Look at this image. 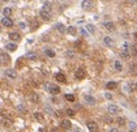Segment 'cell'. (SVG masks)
Returning a JSON list of instances; mask_svg holds the SVG:
<instances>
[{
    "instance_id": "36",
    "label": "cell",
    "mask_w": 137,
    "mask_h": 132,
    "mask_svg": "<svg viewBox=\"0 0 137 132\" xmlns=\"http://www.w3.org/2000/svg\"><path fill=\"white\" fill-rule=\"evenodd\" d=\"M105 97H106V100H112V96H111L110 93H106Z\"/></svg>"
},
{
    "instance_id": "22",
    "label": "cell",
    "mask_w": 137,
    "mask_h": 132,
    "mask_svg": "<svg viewBox=\"0 0 137 132\" xmlns=\"http://www.w3.org/2000/svg\"><path fill=\"white\" fill-rule=\"evenodd\" d=\"M3 14H4V17H8L9 18V16L12 14V9L10 8H4L3 9Z\"/></svg>"
},
{
    "instance_id": "41",
    "label": "cell",
    "mask_w": 137,
    "mask_h": 132,
    "mask_svg": "<svg viewBox=\"0 0 137 132\" xmlns=\"http://www.w3.org/2000/svg\"><path fill=\"white\" fill-rule=\"evenodd\" d=\"M51 101H52L54 103H58V102H59V101H58V100H56V98H54V97H52V98H51Z\"/></svg>"
},
{
    "instance_id": "27",
    "label": "cell",
    "mask_w": 137,
    "mask_h": 132,
    "mask_svg": "<svg viewBox=\"0 0 137 132\" xmlns=\"http://www.w3.org/2000/svg\"><path fill=\"white\" fill-rule=\"evenodd\" d=\"M86 30H88V33H95V28H94V25L88 24L86 25Z\"/></svg>"
},
{
    "instance_id": "34",
    "label": "cell",
    "mask_w": 137,
    "mask_h": 132,
    "mask_svg": "<svg viewBox=\"0 0 137 132\" xmlns=\"http://www.w3.org/2000/svg\"><path fill=\"white\" fill-rule=\"evenodd\" d=\"M129 128H131V131H133V130L136 128V123H135V122H131V123H129Z\"/></svg>"
},
{
    "instance_id": "44",
    "label": "cell",
    "mask_w": 137,
    "mask_h": 132,
    "mask_svg": "<svg viewBox=\"0 0 137 132\" xmlns=\"http://www.w3.org/2000/svg\"><path fill=\"white\" fill-rule=\"evenodd\" d=\"M51 132H59V131L56 130V128H52V131H51Z\"/></svg>"
},
{
    "instance_id": "23",
    "label": "cell",
    "mask_w": 137,
    "mask_h": 132,
    "mask_svg": "<svg viewBox=\"0 0 137 132\" xmlns=\"http://www.w3.org/2000/svg\"><path fill=\"white\" fill-rule=\"evenodd\" d=\"M1 63H9V56L3 51L1 52Z\"/></svg>"
},
{
    "instance_id": "39",
    "label": "cell",
    "mask_w": 137,
    "mask_h": 132,
    "mask_svg": "<svg viewBox=\"0 0 137 132\" xmlns=\"http://www.w3.org/2000/svg\"><path fill=\"white\" fill-rule=\"evenodd\" d=\"M18 26L21 28V29H25V26H26V25H25V22H20V24H18Z\"/></svg>"
},
{
    "instance_id": "16",
    "label": "cell",
    "mask_w": 137,
    "mask_h": 132,
    "mask_svg": "<svg viewBox=\"0 0 137 132\" xmlns=\"http://www.w3.org/2000/svg\"><path fill=\"white\" fill-rule=\"evenodd\" d=\"M55 28H56V30H59V33H61V34L67 32V29H65V26L63 25V24H56V25H55Z\"/></svg>"
},
{
    "instance_id": "28",
    "label": "cell",
    "mask_w": 137,
    "mask_h": 132,
    "mask_svg": "<svg viewBox=\"0 0 137 132\" xmlns=\"http://www.w3.org/2000/svg\"><path fill=\"white\" fill-rule=\"evenodd\" d=\"M65 100L68 101V102H75V96L73 94H65Z\"/></svg>"
},
{
    "instance_id": "40",
    "label": "cell",
    "mask_w": 137,
    "mask_h": 132,
    "mask_svg": "<svg viewBox=\"0 0 137 132\" xmlns=\"http://www.w3.org/2000/svg\"><path fill=\"white\" fill-rule=\"evenodd\" d=\"M110 132H119V130H118V128H111Z\"/></svg>"
},
{
    "instance_id": "24",
    "label": "cell",
    "mask_w": 137,
    "mask_h": 132,
    "mask_svg": "<svg viewBox=\"0 0 137 132\" xmlns=\"http://www.w3.org/2000/svg\"><path fill=\"white\" fill-rule=\"evenodd\" d=\"M131 54L137 56V44H131Z\"/></svg>"
},
{
    "instance_id": "43",
    "label": "cell",
    "mask_w": 137,
    "mask_h": 132,
    "mask_svg": "<svg viewBox=\"0 0 137 132\" xmlns=\"http://www.w3.org/2000/svg\"><path fill=\"white\" fill-rule=\"evenodd\" d=\"M38 132H47V131H46L44 128H39V131H38Z\"/></svg>"
},
{
    "instance_id": "3",
    "label": "cell",
    "mask_w": 137,
    "mask_h": 132,
    "mask_svg": "<svg viewBox=\"0 0 137 132\" xmlns=\"http://www.w3.org/2000/svg\"><path fill=\"white\" fill-rule=\"evenodd\" d=\"M107 111H108V114H111V115H115V114H118L120 110H119V107L116 105H108L107 106Z\"/></svg>"
},
{
    "instance_id": "32",
    "label": "cell",
    "mask_w": 137,
    "mask_h": 132,
    "mask_svg": "<svg viewBox=\"0 0 137 132\" xmlns=\"http://www.w3.org/2000/svg\"><path fill=\"white\" fill-rule=\"evenodd\" d=\"M129 90H131V92L137 90V84H136V82H131V84H129Z\"/></svg>"
},
{
    "instance_id": "25",
    "label": "cell",
    "mask_w": 137,
    "mask_h": 132,
    "mask_svg": "<svg viewBox=\"0 0 137 132\" xmlns=\"http://www.w3.org/2000/svg\"><path fill=\"white\" fill-rule=\"evenodd\" d=\"M43 4H44L43 9H44V10H47V12H50V13H51V3H50V2H44Z\"/></svg>"
},
{
    "instance_id": "18",
    "label": "cell",
    "mask_w": 137,
    "mask_h": 132,
    "mask_svg": "<svg viewBox=\"0 0 137 132\" xmlns=\"http://www.w3.org/2000/svg\"><path fill=\"white\" fill-rule=\"evenodd\" d=\"M105 29H106V30L112 32L114 29H115V25H114L112 22H105Z\"/></svg>"
},
{
    "instance_id": "2",
    "label": "cell",
    "mask_w": 137,
    "mask_h": 132,
    "mask_svg": "<svg viewBox=\"0 0 137 132\" xmlns=\"http://www.w3.org/2000/svg\"><path fill=\"white\" fill-rule=\"evenodd\" d=\"M85 76H86V72H85L84 68H78V70H76V72H75V77H76L77 80H81V78H84Z\"/></svg>"
},
{
    "instance_id": "26",
    "label": "cell",
    "mask_w": 137,
    "mask_h": 132,
    "mask_svg": "<svg viewBox=\"0 0 137 132\" xmlns=\"http://www.w3.org/2000/svg\"><path fill=\"white\" fill-rule=\"evenodd\" d=\"M116 123H118V124L122 127V126H124V124H125V118H123V116H119V118L116 119Z\"/></svg>"
},
{
    "instance_id": "46",
    "label": "cell",
    "mask_w": 137,
    "mask_h": 132,
    "mask_svg": "<svg viewBox=\"0 0 137 132\" xmlns=\"http://www.w3.org/2000/svg\"><path fill=\"white\" fill-rule=\"evenodd\" d=\"M129 132H133V131H131V130H129Z\"/></svg>"
},
{
    "instance_id": "21",
    "label": "cell",
    "mask_w": 137,
    "mask_h": 132,
    "mask_svg": "<svg viewBox=\"0 0 137 132\" xmlns=\"http://www.w3.org/2000/svg\"><path fill=\"white\" fill-rule=\"evenodd\" d=\"M30 101H31V102H34V103L39 102V96H38L37 93H33V94L30 96Z\"/></svg>"
},
{
    "instance_id": "7",
    "label": "cell",
    "mask_w": 137,
    "mask_h": 132,
    "mask_svg": "<svg viewBox=\"0 0 137 132\" xmlns=\"http://www.w3.org/2000/svg\"><path fill=\"white\" fill-rule=\"evenodd\" d=\"M60 127L64 128V130H69V128L72 127V123L69 122V120L64 119V120H61V122H60Z\"/></svg>"
},
{
    "instance_id": "19",
    "label": "cell",
    "mask_w": 137,
    "mask_h": 132,
    "mask_svg": "<svg viewBox=\"0 0 137 132\" xmlns=\"http://www.w3.org/2000/svg\"><path fill=\"white\" fill-rule=\"evenodd\" d=\"M5 48H8L9 51H16L17 46H16V43H7L5 44Z\"/></svg>"
},
{
    "instance_id": "8",
    "label": "cell",
    "mask_w": 137,
    "mask_h": 132,
    "mask_svg": "<svg viewBox=\"0 0 137 132\" xmlns=\"http://www.w3.org/2000/svg\"><path fill=\"white\" fill-rule=\"evenodd\" d=\"M48 89H50V93L51 94H59L60 93V88L56 86V85H48Z\"/></svg>"
},
{
    "instance_id": "35",
    "label": "cell",
    "mask_w": 137,
    "mask_h": 132,
    "mask_svg": "<svg viewBox=\"0 0 137 132\" xmlns=\"http://www.w3.org/2000/svg\"><path fill=\"white\" fill-rule=\"evenodd\" d=\"M67 56H68V58H73V56H75V54H73L72 51H68V52H67Z\"/></svg>"
},
{
    "instance_id": "29",
    "label": "cell",
    "mask_w": 137,
    "mask_h": 132,
    "mask_svg": "<svg viewBox=\"0 0 137 132\" xmlns=\"http://www.w3.org/2000/svg\"><path fill=\"white\" fill-rule=\"evenodd\" d=\"M115 70H116V71H122V70H123V66H122V63L119 62V60L115 62Z\"/></svg>"
},
{
    "instance_id": "47",
    "label": "cell",
    "mask_w": 137,
    "mask_h": 132,
    "mask_svg": "<svg viewBox=\"0 0 137 132\" xmlns=\"http://www.w3.org/2000/svg\"><path fill=\"white\" fill-rule=\"evenodd\" d=\"M77 132H81V131H77Z\"/></svg>"
},
{
    "instance_id": "37",
    "label": "cell",
    "mask_w": 137,
    "mask_h": 132,
    "mask_svg": "<svg viewBox=\"0 0 137 132\" xmlns=\"http://www.w3.org/2000/svg\"><path fill=\"white\" fill-rule=\"evenodd\" d=\"M17 110H20L21 112H24L25 111V107L24 106H17Z\"/></svg>"
},
{
    "instance_id": "17",
    "label": "cell",
    "mask_w": 137,
    "mask_h": 132,
    "mask_svg": "<svg viewBox=\"0 0 137 132\" xmlns=\"http://www.w3.org/2000/svg\"><path fill=\"white\" fill-rule=\"evenodd\" d=\"M34 118H35L37 120H38V122H43V120H44V116H43V114H41V112H34Z\"/></svg>"
},
{
    "instance_id": "42",
    "label": "cell",
    "mask_w": 137,
    "mask_h": 132,
    "mask_svg": "<svg viewBox=\"0 0 137 132\" xmlns=\"http://www.w3.org/2000/svg\"><path fill=\"white\" fill-rule=\"evenodd\" d=\"M81 33H82V34H84V36H88V33H86V32H85V30H84V29H81Z\"/></svg>"
},
{
    "instance_id": "12",
    "label": "cell",
    "mask_w": 137,
    "mask_h": 132,
    "mask_svg": "<svg viewBox=\"0 0 137 132\" xmlns=\"http://www.w3.org/2000/svg\"><path fill=\"white\" fill-rule=\"evenodd\" d=\"M8 37H9V39H12V41H20V39H21L18 33H9Z\"/></svg>"
},
{
    "instance_id": "10",
    "label": "cell",
    "mask_w": 137,
    "mask_h": 132,
    "mask_svg": "<svg viewBox=\"0 0 137 132\" xmlns=\"http://www.w3.org/2000/svg\"><path fill=\"white\" fill-rule=\"evenodd\" d=\"M85 101H86L88 105H91V106L97 103V100L94 98V97H91V96H85Z\"/></svg>"
},
{
    "instance_id": "6",
    "label": "cell",
    "mask_w": 137,
    "mask_h": 132,
    "mask_svg": "<svg viewBox=\"0 0 137 132\" xmlns=\"http://www.w3.org/2000/svg\"><path fill=\"white\" fill-rule=\"evenodd\" d=\"M5 76H7L8 78H10V80H14L17 77V73H16L14 70H7L5 71Z\"/></svg>"
},
{
    "instance_id": "20",
    "label": "cell",
    "mask_w": 137,
    "mask_h": 132,
    "mask_svg": "<svg viewBox=\"0 0 137 132\" xmlns=\"http://www.w3.org/2000/svg\"><path fill=\"white\" fill-rule=\"evenodd\" d=\"M26 59H30V60H37V54L34 52H26Z\"/></svg>"
},
{
    "instance_id": "11",
    "label": "cell",
    "mask_w": 137,
    "mask_h": 132,
    "mask_svg": "<svg viewBox=\"0 0 137 132\" xmlns=\"http://www.w3.org/2000/svg\"><path fill=\"white\" fill-rule=\"evenodd\" d=\"M55 78L58 80V81H60V82H65V81H67V77H65V74H64V73H60V72L55 74Z\"/></svg>"
},
{
    "instance_id": "31",
    "label": "cell",
    "mask_w": 137,
    "mask_h": 132,
    "mask_svg": "<svg viewBox=\"0 0 137 132\" xmlns=\"http://www.w3.org/2000/svg\"><path fill=\"white\" fill-rule=\"evenodd\" d=\"M65 114L67 115H69V116H75V110H73V108H68V110H65Z\"/></svg>"
},
{
    "instance_id": "1",
    "label": "cell",
    "mask_w": 137,
    "mask_h": 132,
    "mask_svg": "<svg viewBox=\"0 0 137 132\" xmlns=\"http://www.w3.org/2000/svg\"><path fill=\"white\" fill-rule=\"evenodd\" d=\"M86 127H88L89 132H97V131H98V124H97L94 120H88V122H86Z\"/></svg>"
},
{
    "instance_id": "9",
    "label": "cell",
    "mask_w": 137,
    "mask_h": 132,
    "mask_svg": "<svg viewBox=\"0 0 137 132\" xmlns=\"http://www.w3.org/2000/svg\"><path fill=\"white\" fill-rule=\"evenodd\" d=\"M1 123H3V126H10L12 124V118H8V116H4V115H1Z\"/></svg>"
},
{
    "instance_id": "48",
    "label": "cell",
    "mask_w": 137,
    "mask_h": 132,
    "mask_svg": "<svg viewBox=\"0 0 137 132\" xmlns=\"http://www.w3.org/2000/svg\"><path fill=\"white\" fill-rule=\"evenodd\" d=\"M136 114H137V111H136Z\"/></svg>"
},
{
    "instance_id": "14",
    "label": "cell",
    "mask_w": 137,
    "mask_h": 132,
    "mask_svg": "<svg viewBox=\"0 0 137 132\" xmlns=\"http://www.w3.org/2000/svg\"><path fill=\"white\" fill-rule=\"evenodd\" d=\"M106 88H107L108 90L116 89V88H118V84H116L115 81H110V82H107V84H106Z\"/></svg>"
},
{
    "instance_id": "15",
    "label": "cell",
    "mask_w": 137,
    "mask_h": 132,
    "mask_svg": "<svg viewBox=\"0 0 137 132\" xmlns=\"http://www.w3.org/2000/svg\"><path fill=\"white\" fill-rule=\"evenodd\" d=\"M67 33H68V34H71V36H76L77 29H76L75 26H68V28H67Z\"/></svg>"
},
{
    "instance_id": "13",
    "label": "cell",
    "mask_w": 137,
    "mask_h": 132,
    "mask_svg": "<svg viewBox=\"0 0 137 132\" xmlns=\"http://www.w3.org/2000/svg\"><path fill=\"white\" fill-rule=\"evenodd\" d=\"M91 4H93V2H90V0H84V2H81V7L84 9H88L91 7Z\"/></svg>"
},
{
    "instance_id": "45",
    "label": "cell",
    "mask_w": 137,
    "mask_h": 132,
    "mask_svg": "<svg viewBox=\"0 0 137 132\" xmlns=\"http://www.w3.org/2000/svg\"><path fill=\"white\" fill-rule=\"evenodd\" d=\"M133 37H135V38H137V32H136V33L133 34Z\"/></svg>"
},
{
    "instance_id": "30",
    "label": "cell",
    "mask_w": 137,
    "mask_h": 132,
    "mask_svg": "<svg viewBox=\"0 0 137 132\" xmlns=\"http://www.w3.org/2000/svg\"><path fill=\"white\" fill-rule=\"evenodd\" d=\"M103 42H105L107 46H111V44H112V39H111L110 37H105V38H103Z\"/></svg>"
},
{
    "instance_id": "33",
    "label": "cell",
    "mask_w": 137,
    "mask_h": 132,
    "mask_svg": "<svg viewBox=\"0 0 137 132\" xmlns=\"http://www.w3.org/2000/svg\"><path fill=\"white\" fill-rule=\"evenodd\" d=\"M46 55L50 56V58H54V56H55V52H54L52 50H46Z\"/></svg>"
},
{
    "instance_id": "38",
    "label": "cell",
    "mask_w": 137,
    "mask_h": 132,
    "mask_svg": "<svg viewBox=\"0 0 137 132\" xmlns=\"http://www.w3.org/2000/svg\"><path fill=\"white\" fill-rule=\"evenodd\" d=\"M46 111H47L48 114H52V110H51V107H50V106H46Z\"/></svg>"
},
{
    "instance_id": "4",
    "label": "cell",
    "mask_w": 137,
    "mask_h": 132,
    "mask_svg": "<svg viewBox=\"0 0 137 132\" xmlns=\"http://www.w3.org/2000/svg\"><path fill=\"white\" fill-rule=\"evenodd\" d=\"M39 16H41L44 21H50V20H51V13L47 12V10H44V9H41V12H39Z\"/></svg>"
},
{
    "instance_id": "5",
    "label": "cell",
    "mask_w": 137,
    "mask_h": 132,
    "mask_svg": "<svg viewBox=\"0 0 137 132\" xmlns=\"http://www.w3.org/2000/svg\"><path fill=\"white\" fill-rule=\"evenodd\" d=\"M1 25L5 26V28H10V26H13V21L8 18V17H3L1 18Z\"/></svg>"
}]
</instances>
